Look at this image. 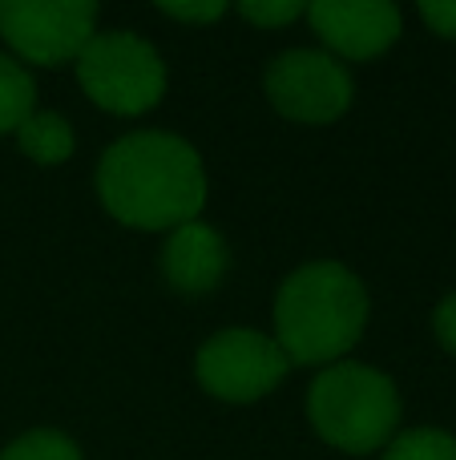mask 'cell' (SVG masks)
Instances as JSON below:
<instances>
[{"label":"cell","mask_w":456,"mask_h":460,"mask_svg":"<svg viewBox=\"0 0 456 460\" xmlns=\"http://www.w3.org/2000/svg\"><path fill=\"white\" fill-rule=\"evenodd\" d=\"M0 460H81V448L73 445L65 432L37 429V432L16 437L13 445L0 453Z\"/></svg>","instance_id":"4fadbf2b"},{"label":"cell","mask_w":456,"mask_h":460,"mask_svg":"<svg viewBox=\"0 0 456 460\" xmlns=\"http://www.w3.org/2000/svg\"><path fill=\"white\" fill-rule=\"evenodd\" d=\"M226 267H231V251H226V238L218 234L210 223L194 218L182 223L166 234L162 246V275L174 291L182 295H206L223 283Z\"/></svg>","instance_id":"9c48e42d"},{"label":"cell","mask_w":456,"mask_h":460,"mask_svg":"<svg viewBox=\"0 0 456 460\" xmlns=\"http://www.w3.org/2000/svg\"><path fill=\"white\" fill-rule=\"evenodd\" d=\"M311 429L339 453H376L396 437L400 424V392L392 376L368 364H339L323 367L307 396Z\"/></svg>","instance_id":"3957f363"},{"label":"cell","mask_w":456,"mask_h":460,"mask_svg":"<svg viewBox=\"0 0 456 460\" xmlns=\"http://www.w3.org/2000/svg\"><path fill=\"white\" fill-rule=\"evenodd\" d=\"M433 332H436V340H441V348L456 356V291L444 295V299L436 303V311H433Z\"/></svg>","instance_id":"2e32d148"},{"label":"cell","mask_w":456,"mask_h":460,"mask_svg":"<svg viewBox=\"0 0 456 460\" xmlns=\"http://www.w3.org/2000/svg\"><path fill=\"white\" fill-rule=\"evenodd\" d=\"M0 37L29 65L77 61L97 37V4L89 0H0Z\"/></svg>","instance_id":"52a82bcc"},{"label":"cell","mask_w":456,"mask_h":460,"mask_svg":"<svg viewBox=\"0 0 456 460\" xmlns=\"http://www.w3.org/2000/svg\"><path fill=\"white\" fill-rule=\"evenodd\" d=\"M32 110H37V89H32L29 69L0 53V137L16 134Z\"/></svg>","instance_id":"8fae6325"},{"label":"cell","mask_w":456,"mask_h":460,"mask_svg":"<svg viewBox=\"0 0 456 460\" xmlns=\"http://www.w3.org/2000/svg\"><path fill=\"white\" fill-rule=\"evenodd\" d=\"M73 65L89 102L118 118L153 110L166 93V65L158 49L134 32H97Z\"/></svg>","instance_id":"277c9868"},{"label":"cell","mask_w":456,"mask_h":460,"mask_svg":"<svg viewBox=\"0 0 456 460\" xmlns=\"http://www.w3.org/2000/svg\"><path fill=\"white\" fill-rule=\"evenodd\" d=\"M194 372L215 400L255 404L287 380L291 359L283 356L275 335H263L255 327H226L198 348Z\"/></svg>","instance_id":"5b68a950"},{"label":"cell","mask_w":456,"mask_h":460,"mask_svg":"<svg viewBox=\"0 0 456 460\" xmlns=\"http://www.w3.org/2000/svg\"><path fill=\"white\" fill-rule=\"evenodd\" d=\"M307 21L336 61H372L400 37V8L384 0H320L307 8Z\"/></svg>","instance_id":"ba28073f"},{"label":"cell","mask_w":456,"mask_h":460,"mask_svg":"<svg viewBox=\"0 0 456 460\" xmlns=\"http://www.w3.org/2000/svg\"><path fill=\"white\" fill-rule=\"evenodd\" d=\"M97 199L118 223L137 230H174L194 223L206 202V166L186 137L137 129L105 150Z\"/></svg>","instance_id":"6da1fadb"},{"label":"cell","mask_w":456,"mask_h":460,"mask_svg":"<svg viewBox=\"0 0 456 460\" xmlns=\"http://www.w3.org/2000/svg\"><path fill=\"white\" fill-rule=\"evenodd\" d=\"M16 142H21V154L32 158L37 166H61V162L73 158L77 150V137H73V126L53 110H32L29 118L16 129Z\"/></svg>","instance_id":"30bf717a"},{"label":"cell","mask_w":456,"mask_h":460,"mask_svg":"<svg viewBox=\"0 0 456 460\" xmlns=\"http://www.w3.org/2000/svg\"><path fill=\"white\" fill-rule=\"evenodd\" d=\"M263 89L271 105L291 121L303 126H328L352 110V73L320 49H291L279 53L263 73Z\"/></svg>","instance_id":"8992f818"},{"label":"cell","mask_w":456,"mask_h":460,"mask_svg":"<svg viewBox=\"0 0 456 460\" xmlns=\"http://www.w3.org/2000/svg\"><path fill=\"white\" fill-rule=\"evenodd\" d=\"M307 8L299 4V0H247V4H239V16H247L250 24H263V29H283V24L299 21Z\"/></svg>","instance_id":"5bb4252c"},{"label":"cell","mask_w":456,"mask_h":460,"mask_svg":"<svg viewBox=\"0 0 456 460\" xmlns=\"http://www.w3.org/2000/svg\"><path fill=\"white\" fill-rule=\"evenodd\" d=\"M368 327V287L336 259L303 262L275 295V343L291 364H339Z\"/></svg>","instance_id":"7a4b0ae2"},{"label":"cell","mask_w":456,"mask_h":460,"mask_svg":"<svg viewBox=\"0 0 456 460\" xmlns=\"http://www.w3.org/2000/svg\"><path fill=\"white\" fill-rule=\"evenodd\" d=\"M384 460H456V437L444 429H412L384 445Z\"/></svg>","instance_id":"7c38bea8"},{"label":"cell","mask_w":456,"mask_h":460,"mask_svg":"<svg viewBox=\"0 0 456 460\" xmlns=\"http://www.w3.org/2000/svg\"><path fill=\"white\" fill-rule=\"evenodd\" d=\"M158 8L166 16H174V21H186V24H210L226 13V4H218V0H202V4H166V0H162Z\"/></svg>","instance_id":"9a60e30c"},{"label":"cell","mask_w":456,"mask_h":460,"mask_svg":"<svg viewBox=\"0 0 456 460\" xmlns=\"http://www.w3.org/2000/svg\"><path fill=\"white\" fill-rule=\"evenodd\" d=\"M420 16L428 21L433 32L456 40V0H428V4H420Z\"/></svg>","instance_id":"e0dca14e"}]
</instances>
